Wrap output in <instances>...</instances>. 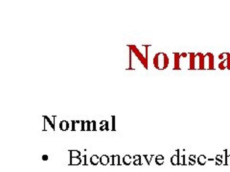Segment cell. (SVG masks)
I'll use <instances>...</instances> for the list:
<instances>
[{
	"label": "cell",
	"mask_w": 230,
	"mask_h": 172,
	"mask_svg": "<svg viewBox=\"0 0 230 172\" xmlns=\"http://www.w3.org/2000/svg\"><path fill=\"white\" fill-rule=\"evenodd\" d=\"M111 119H112V128L111 129L113 130V131H115V117L112 116Z\"/></svg>",
	"instance_id": "obj_28"
},
{
	"label": "cell",
	"mask_w": 230,
	"mask_h": 172,
	"mask_svg": "<svg viewBox=\"0 0 230 172\" xmlns=\"http://www.w3.org/2000/svg\"><path fill=\"white\" fill-rule=\"evenodd\" d=\"M170 60H169L168 56L163 52L157 53L153 57V65L157 70H165L169 66Z\"/></svg>",
	"instance_id": "obj_1"
},
{
	"label": "cell",
	"mask_w": 230,
	"mask_h": 172,
	"mask_svg": "<svg viewBox=\"0 0 230 172\" xmlns=\"http://www.w3.org/2000/svg\"><path fill=\"white\" fill-rule=\"evenodd\" d=\"M43 119H44V120H45L47 122H48V124H50V126H51V128L52 129H53V130H55V124H54V122L53 121H51V119L49 118V117H47V116H43Z\"/></svg>",
	"instance_id": "obj_17"
},
{
	"label": "cell",
	"mask_w": 230,
	"mask_h": 172,
	"mask_svg": "<svg viewBox=\"0 0 230 172\" xmlns=\"http://www.w3.org/2000/svg\"><path fill=\"white\" fill-rule=\"evenodd\" d=\"M81 152L78 150H70V158H79Z\"/></svg>",
	"instance_id": "obj_16"
},
{
	"label": "cell",
	"mask_w": 230,
	"mask_h": 172,
	"mask_svg": "<svg viewBox=\"0 0 230 172\" xmlns=\"http://www.w3.org/2000/svg\"><path fill=\"white\" fill-rule=\"evenodd\" d=\"M187 56H189L188 53H182V54H180V56H181V57H186Z\"/></svg>",
	"instance_id": "obj_31"
},
{
	"label": "cell",
	"mask_w": 230,
	"mask_h": 172,
	"mask_svg": "<svg viewBox=\"0 0 230 172\" xmlns=\"http://www.w3.org/2000/svg\"><path fill=\"white\" fill-rule=\"evenodd\" d=\"M204 59L205 61H208L207 62V69L209 70H214L215 69V62H214V55L212 53H207V54L204 55Z\"/></svg>",
	"instance_id": "obj_3"
},
{
	"label": "cell",
	"mask_w": 230,
	"mask_h": 172,
	"mask_svg": "<svg viewBox=\"0 0 230 172\" xmlns=\"http://www.w3.org/2000/svg\"><path fill=\"white\" fill-rule=\"evenodd\" d=\"M216 160H217V165H221V163H223V155H217Z\"/></svg>",
	"instance_id": "obj_22"
},
{
	"label": "cell",
	"mask_w": 230,
	"mask_h": 172,
	"mask_svg": "<svg viewBox=\"0 0 230 172\" xmlns=\"http://www.w3.org/2000/svg\"><path fill=\"white\" fill-rule=\"evenodd\" d=\"M224 55L226 56V59H227V62H226V68L228 70H230V53L228 52H224Z\"/></svg>",
	"instance_id": "obj_20"
},
{
	"label": "cell",
	"mask_w": 230,
	"mask_h": 172,
	"mask_svg": "<svg viewBox=\"0 0 230 172\" xmlns=\"http://www.w3.org/2000/svg\"><path fill=\"white\" fill-rule=\"evenodd\" d=\"M111 158L113 159V163H112V165H120L121 163H120V156L119 155H116V156H111Z\"/></svg>",
	"instance_id": "obj_14"
},
{
	"label": "cell",
	"mask_w": 230,
	"mask_h": 172,
	"mask_svg": "<svg viewBox=\"0 0 230 172\" xmlns=\"http://www.w3.org/2000/svg\"><path fill=\"white\" fill-rule=\"evenodd\" d=\"M42 160H43V161H47V160H48V156H47V155H43V156H42Z\"/></svg>",
	"instance_id": "obj_32"
},
{
	"label": "cell",
	"mask_w": 230,
	"mask_h": 172,
	"mask_svg": "<svg viewBox=\"0 0 230 172\" xmlns=\"http://www.w3.org/2000/svg\"><path fill=\"white\" fill-rule=\"evenodd\" d=\"M227 62V59H223L221 62H220L219 63V68L221 69V70H224L225 68H226V66H224V63H226Z\"/></svg>",
	"instance_id": "obj_21"
},
{
	"label": "cell",
	"mask_w": 230,
	"mask_h": 172,
	"mask_svg": "<svg viewBox=\"0 0 230 172\" xmlns=\"http://www.w3.org/2000/svg\"><path fill=\"white\" fill-rule=\"evenodd\" d=\"M82 163V159L80 158H70V165H77Z\"/></svg>",
	"instance_id": "obj_11"
},
{
	"label": "cell",
	"mask_w": 230,
	"mask_h": 172,
	"mask_svg": "<svg viewBox=\"0 0 230 172\" xmlns=\"http://www.w3.org/2000/svg\"><path fill=\"white\" fill-rule=\"evenodd\" d=\"M223 56H224V54L223 53V54L219 55V59H223Z\"/></svg>",
	"instance_id": "obj_33"
},
{
	"label": "cell",
	"mask_w": 230,
	"mask_h": 172,
	"mask_svg": "<svg viewBox=\"0 0 230 172\" xmlns=\"http://www.w3.org/2000/svg\"><path fill=\"white\" fill-rule=\"evenodd\" d=\"M189 56H190V65H189V70H195L196 66H195V59H196V54L194 52H190L188 53Z\"/></svg>",
	"instance_id": "obj_6"
},
{
	"label": "cell",
	"mask_w": 230,
	"mask_h": 172,
	"mask_svg": "<svg viewBox=\"0 0 230 172\" xmlns=\"http://www.w3.org/2000/svg\"><path fill=\"white\" fill-rule=\"evenodd\" d=\"M128 47L130 48V50L135 55V56L139 59L140 62L142 63L144 68H146V70H147L148 69V59L146 57V56H143L142 53L138 50V48H137L135 45H128Z\"/></svg>",
	"instance_id": "obj_2"
},
{
	"label": "cell",
	"mask_w": 230,
	"mask_h": 172,
	"mask_svg": "<svg viewBox=\"0 0 230 172\" xmlns=\"http://www.w3.org/2000/svg\"><path fill=\"white\" fill-rule=\"evenodd\" d=\"M155 162L158 165H162V163H164V157L162 156V155H158V156H156V159H155Z\"/></svg>",
	"instance_id": "obj_18"
},
{
	"label": "cell",
	"mask_w": 230,
	"mask_h": 172,
	"mask_svg": "<svg viewBox=\"0 0 230 172\" xmlns=\"http://www.w3.org/2000/svg\"><path fill=\"white\" fill-rule=\"evenodd\" d=\"M70 128V122L67 121H62L59 122V129L62 131H67Z\"/></svg>",
	"instance_id": "obj_7"
},
{
	"label": "cell",
	"mask_w": 230,
	"mask_h": 172,
	"mask_svg": "<svg viewBox=\"0 0 230 172\" xmlns=\"http://www.w3.org/2000/svg\"><path fill=\"white\" fill-rule=\"evenodd\" d=\"M70 124H71V130L72 131H75L76 130V121H70Z\"/></svg>",
	"instance_id": "obj_26"
},
{
	"label": "cell",
	"mask_w": 230,
	"mask_h": 172,
	"mask_svg": "<svg viewBox=\"0 0 230 172\" xmlns=\"http://www.w3.org/2000/svg\"><path fill=\"white\" fill-rule=\"evenodd\" d=\"M108 163H110V157H108L107 155H103V156L100 158V163H101V165H107Z\"/></svg>",
	"instance_id": "obj_9"
},
{
	"label": "cell",
	"mask_w": 230,
	"mask_h": 172,
	"mask_svg": "<svg viewBox=\"0 0 230 172\" xmlns=\"http://www.w3.org/2000/svg\"><path fill=\"white\" fill-rule=\"evenodd\" d=\"M144 157L147 159V162H148V163H151V159H152L153 156H152V155H151V156H147V155H145Z\"/></svg>",
	"instance_id": "obj_30"
},
{
	"label": "cell",
	"mask_w": 230,
	"mask_h": 172,
	"mask_svg": "<svg viewBox=\"0 0 230 172\" xmlns=\"http://www.w3.org/2000/svg\"><path fill=\"white\" fill-rule=\"evenodd\" d=\"M140 158H141V157L139 156V155H138V156L136 155V156L134 157V159H135V161H134V163L135 165H142V163H141V162H140Z\"/></svg>",
	"instance_id": "obj_23"
},
{
	"label": "cell",
	"mask_w": 230,
	"mask_h": 172,
	"mask_svg": "<svg viewBox=\"0 0 230 172\" xmlns=\"http://www.w3.org/2000/svg\"><path fill=\"white\" fill-rule=\"evenodd\" d=\"M131 157L130 156V155H126L124 158H123V163L126 165H131Z\"/></svg>",
	"instance_id": "obj_15"
},
{
	"label": "cell",
	"mask_w": 230,
	"mask_h": 172,
	"mask_svg": "<svg viewBox=\"0 0 230 172\" xmlns=\"http://www.w3.org/2000/svg\"><path fill=\"white\" fill-rule=\"evenodd\" d=\"M91 121H86V131H90L92 128H91Z\"/></svg>",
	"instance_id": "obj_24"
},
{
	"label": "cell",
	"mask_w": 230,
	"mask_h": 172,
	"mask_svg": "<svg viewBox=\"0 0 230 172\" xmlns=\"http://www.w3.org/2000/svg\"><path fill=\"white\" fill-rule=\"evenodd\" d=\"M81 124H82L81 130H82V131H86V121H81Z\"/></svg>",
	"instance_id": "obj_27"
},
{
	"label": "cell",
	"mask_w": 230,
	"mask_h": 172,
	"mask_svg": "<svg viewBox=\"0 0 230 172\" xmlns=\"http://www.w3.org/2000/svg\"><path fill=\"white\" fill-rule=\"evenodd\" d=\"M176 155H175V156H173L172 159H171V163L173 165H180L179 163V150H176Z\"/></svg>",
	"instance_id": "obj_8"
},
{
	"label": "cell",
	"mask_w": 230,
	"mask_h": 172,
	"mask_svg": "<svg viewBox=\"0 0 230 172\" xmlns=\"http://www.w3.org/2000/svg\"><path fill=\"white\" fill-rule=\"evenodd\" d=\"M224 155H225V163H224V165H230V156L227 154V150L226 149L224 150Z\"/></svg>",
	"instance_id": "obj_19"
},
{
	"label": "cell",
	"mask_w": 230,
	"mask_h": 172,
	"mask_svg": "<svg viewBox=\"0 0 230 172\" xmlns=\"http://www.w3.org/2000/svg\"><path fill=\"white\" fill-rule=\"evenodd\" d=\"M206 161H207V159H206V157L204 156V155H200V156L197 158V163H199L200 165H204L205 163H206Z\"/></svg>",
	"instance_id": "obj_13"
},
{
	"label": "cell",
	"mask_w": 230,
	"mask_h": 172,
	"mask_svg": "<svg viewBox=\"0 0 230 172\" xmlns=\"http://www.w3.org/2000/svg\"><path fill=\"white\" fill-rule=\"evenodd\" d=\"M100 125H101V128L100 130H106V131H108L110 130V128H108V121H102L100 122Z\"/></svg>",
	"instance_id": "obj_10"
},
{
	"label": "cell",
	"mask_w": 230,
	"mask_h": 172,
	"mask_svg": "<svg viewBox=\"0 0 230 172\" xmlns=\"http://www.w3.org/2000/svg\"><path fill=\"white\" fill-rule=\"evenodd\" d=\"M195 155H191L190 157H189V160H190V165H195L196 163V161H195Z\"/></svg>",
	"instance_id": "obj_25"
},
{
	"label": "cell",
	"mask_w": 230,
	"mask_h": 172,
	"mask_svg": "<svg viewBox=\"0 0 230 172\" xmlns=\"http://www.w3.org/2000/svg\"><path fill=\"white\" fill-rule=\"evenodd\" d=\"M100 162V158L97 156V155H93L91 158H90V163H92L93 165H97Z\"/></svg>",
	"instance_id": "obj_12"
},
{
	"label": "cell",
	"mask_w": 230,
	"mask_h": 172,
	"mask_svg": "<svg viewBox=\"0 0 230 172\" xmlns=\"http://www.w3.org/2000/svg\"><path fill=\"white\" fill-rule=\"evenodd\" d=\"M197 56L200 57L199 59V69L200 70H203V69H205V59H204V55L202 54V53H197Z\"/></svg>",
	"instance_id": "obj_4"
},
{
	"label": "cell",
	"mask_w": 230,
	"mask_h": 172,
	"mask_svg": "<svg viewBox=\"0 0 230 172\" xmlns=\"http://www.w3.org/2000/svg\"><path fill=\"white\" fill-rule=\"evenodd\" d=\"M91 124H92V130L96 131L97 130V128H96V121H91Z\"/></svg>",
	"instance_id": "obj_29"
},
{
	"label": "cell",
	"mask_w": 230,
	"mask_h": 172,
	"mask_svg": "<svg viewBox=\"0 0 230 172\" xmlns=\"http://www.w3.org/2000/svg\"><path fill=\"white\" fill-rule=\"evenodd\" d=\"M173 57H175V66L173 70H180L179 66V59H180V54L178 52H173Z\"/></svg>",
	"instance_id": "obj_5"
}]
</instances>
